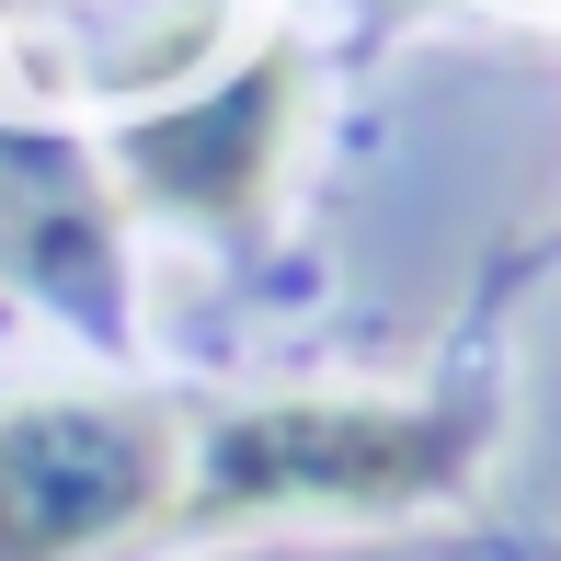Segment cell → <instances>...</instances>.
<instances>
[{
  "label": "cell",
  "mask_w": 561,
  "mask_h": 561,
  "mask_svg": "<svg viewBox=\"0 0 561 561\" xmlns=\"http://www.w3.org/2000/svg\"><path fill=\"white\" fill-rule=\"evenodd\" d=\"M172 493V436L115 401L0 413V561H81Z\"/></svg>",
  "instance_id": "1"
},
{
  "label": "cell",
  "mask_w": 561,
  "mask_h": 561,
  "mask_svg": "<svg viewBox=\"0 0 561 561\" xmlns=\"http://www.w3.org/2000/svg\"><path fill=\"white\" fill-rule=\"evenodd\" d=\"M458 470V424L424 413H333V401H287V413H241L207 447V504H413Z\"/></svg>",
  "instance_id": "2"
},
{
  "label": "cell",
  "mask_w": 561,
  "mask_h": 561,
  "mask_svg": "<svg viewBox=\"0 0 561 561\" xmlns=\"http://www.w3.org/2000/svg\"><path fill=\"white\" fill-rule=\"evenodd\" d=\"M287 92H298V69H287V58H264L241 92H218V104H195V115L138 126V172L172 195V207H195V218H241V207H252V184L275 172Z\"/></svg>",
  "instance_id": "3"
},
{
  "label": "cell",
  "mask_w": 561,
  "mask_h": 561,
  "mask_svg": "<svg viewBox=\"0 0 561 561\" xmlns=\"http://www.w3.org/2000/svg\"><path fill=\"white\" fill-rule=\"evenodd\" d=\"M0 241H12V264L81 287V275H104V195L46 149H0Z\"/></svg>",
  "instance_id": "4"
}]
</instances>
